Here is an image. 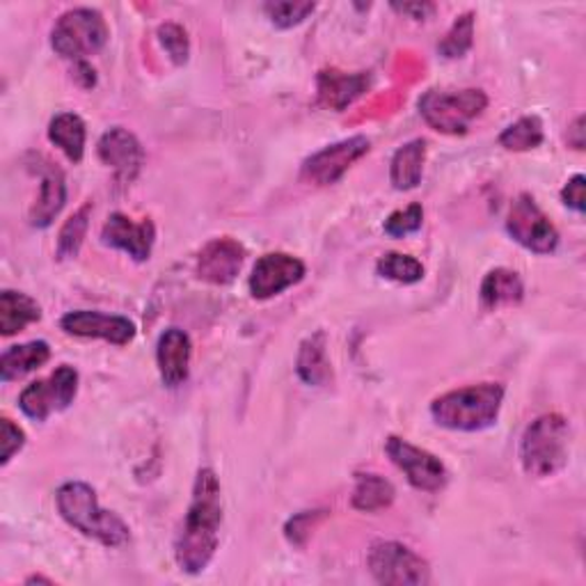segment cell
Segmentation results:
<instances>
[{
  "mask_svg": "<svg viewBox=\"0 0 586 586\" xmlns=\"http://www.w3.org/2000/svg\"><path fill=\"white\" fill-rule=\"evenodd\" d=\"M568 144L575 146V150H584V115H579L568 127Z\"/></svg>",
  "mask_w": 586,
  "mask_h": 586,
  "instance_id": "cell-39",
  "label": "cell"
},
{
  "mask_svg": "<svg viewBox=\"0 0 586 586\" xmlns=\"http://www.w3.org/2000/svg\"><path fill=\"white\" fill-rule=\"evenodd\" d=\"M392 8L397 12L410 17V19H415V21H424V19H428L435 12V6L433 3H403V6L394 3Z\"/></svg>",
  "mask_w": 586,
  "mask_h": 586,
  "instance_id": "cell-37",
  "label": "cell"
},
{
  "mask_svg": "<svg viewBox=\"0 0 586 586\" xmlns=\"http://www.w3.org/2000/svg\"><path fill=\"white\" fill-rule=\"evenodd\" d=\"M51 358V346L42 339L10 346L3 356H0V380L3 383H12L28 376L31 371L44 367Z\"/></svg>",
  "mask_w": 586,
  "mask_h": 586,
  "instance_id": "cell-23",
  "label": "cell"
},
{
  "mask_svg": "<svg viewBox=\"0 0 586 586\" xmlns=\"http://www.w3.org/2000/svg\"><path fill=\"white\" fill-rule=\"evenodd\" d=\"M246 248L237 239H214L202 248L197 257V278L216 286H225L237 280L243 269Z\"/></svg>",
  "mask_w": 586,
  "mask_h": 586,
  "instance_id": "cell-16",
  "label": "cell"
},
{
  "mask_svg": "<svg viewBox=\"0 0 586 586\" xmlns=\"http://www.w3.org/2000/svg\"><path fill=\"white\" fill-rule=\"evenodd\" d=\"M321 518H324V511H303V513H299V516H293V518L286 522V527H284V534H286L289 543H293V545H303V543L310 539V534H312V530H314V524H316Z\"/></svg>",
  "mask_w": 586,
  "mask_h": 586,
  "instance_id": "cell-34",
  "label": "cell"
},
{
  "mask_svg": "<svg viewBox=\"0 0 586 586\" xmlns=\"http://www.w3.org/2000/svg\"><path fill=\"white\" fill-rule=\"evenodd\" d=\"M314 10L316 3H310V0H275V3L263 6V12L280 31L301 25L310 14H314Z\"/></svg>",
  "mask_w": 586,
  "mask_h": 586,
  "instance_id": "cell-31",
  "label": "cell"
},
{
  "mask_svg": "<svg viewBox=\"0 0 586 586\" xmlns=\"http://www.w3.org/2000/svg\"><path fill=\"white\" fill-rule=\"evenodd\" d=\"M426 161V140L415 138L394 152L390 161V182L397 191H413L422 184Z\"/></svg>",
  "mask_w": 586,
  "mask_h": 586,
  "instance_id": "cell-22",
  "label": "cell"
},
{
  "mask_svg": "<svg viewBox=\"0 0 586 586\" xmlns=\"http://www.w3.org/2000/svg\"><path fill=\"white\" fill-rule=\"evenodd\" d=\"M48 140L61 150L72 163H80L85 154V122L76 112L55 115L48 124Z\"/></svg>",
  "mask_w": 586,
  "mask_h": 586,
  "instance_id": "cell-25",
  "label": "cell"
},
{
  "mask_svg": "<svg viewBox=\"0 0 586 586\" xmlns=\"http://www.w3.org/2000/svg\"><path fill=\"white\" fill-rule=\"evenodd\" d=\"M316 85L321 104L333 110H346L350 104L369 90L371 74L369 72L346 74L339 69H324L318 74Z\"/></svg>",
  "mask_w": 586,
  "mask_h": 586,
  "instance_id": "cell-18",
  "label": "cell"
},
{
  "mask_svg": "<svg viewBox=\"0 0 586 586\" xmlns=\"http://www.w3.org/2000/svg\"><path fill=\"white\" fill-rule=\"evenodd\" d=\"M78 394V371L69 365L57 367L48 378L35 380L19 394V408L33 422H46L53 413H63Z\"/></svg>",
  "mask_w": 586,
  "mask_h": 586,
  "instance_id": "cell-7",
  "label": "cell"
},
{
  "mask_svg": "<svg viewBox=\"0 0 586 586\" xmlns=\"http://www.w3.org/2000/svg\"><path fill=\"white\" fill-rule=\"evenodd\" d=\"M42 318V307L28 293L6 289L0 293V335L12 337Z\"/></svg>",
  "mask_w": 586,
  "mask_h": 586,
  "instance_id": "cell-21",
  "label": "cell"
},
{
  "mask_svg": "<svg viewBox=\"0 0 586 586\" xmlns=\"http://www.w3.org/2000/svg\"><path fill=\"white\" fill-rule=\"evenodd\" d=\"M479 299L486 310L520 305L524 299L522 278L511 269H492L481 282Z\"/></svg>",
  "mask_w": 586,
  "mask_h": 586,
  "instance_id": "cell-24",
  "label": "cell"
},
{
  "mask_svg": "<svg viewBox=\"0 0 586 586\" xmlns=\"http://www.w3.org/2000/svg\"><path fill=\"white\" fill-rule=\"evenodd\" d=\"M568 422L560 413L536 417L520 437V463L527 477L547 479L568 463Z\"/></svg>",
  "mask_w": 586,
  "mask_h": 586,
  "instance_id": "cell-4",
  "label": "cell"
},
{
  "mask_svg": "<svg viewBox=\"0 0 586 586\" xmlns=\"http://www.w3.org/2000/svg\"><path fill=\"white\" fill-rule=\"evenodd\" d=\"M65 202H67V184L63 170L53 165L51 161H44L40 195L31 209V225L37 229L51 227L57 214L65 209Z\"/></svg>",
  "mask_w": 586,
  "mask_h": 586,
  "instance_id": "cell-19",
  "label": "cell"
},
{
  "mask_svg": "<svg viewBox=\"0 0 586 586\" xmlns=\"http://www.w3.org/2000/svg\"><path fill=\"white\" fill-rule=\"evenodd\" d=\"M55 504L63 520L87 539H95L106 547L129 543V524L112 511L99 507L97 490L85 481H67L55 492Z\"/></svg>",
  "mask_w": 586,
  "mask_h": 586,
  "instance_id": "cell-2",
  "label": "cell"
},
{
  "mask_svg": "<svg viewBox=\"0 0 586 586\" xmlns=\"http://www.w3.org/2000/svg\"><path fill=\"white\" fill-rule=\"evenodd\" d=\"M507 231L518 246L534 254H552L560 246V231L530 193L513 199L507 216Z\"/></svg>",
  "mask_w": 586,
  "mask_h": 586,
  "instance_id": "cell-9",
  "label": "cell"
},
{
  "mask_svg": "<svg viewBox=\"0 0 586 586\" xmlns=\"http://www.w3.org/2000/svg\"><path fill=\"white\" fill-rule=\"evenodd\" d=\"M545 140L539 115H524L500 133V144L509 152H532Z\"/></svg>",
  "mask_w": 586,
  "mask_h": 586,
  "instance_id": "cell-27",
  "label": "cell"
},
{
  "mask_svg": "<svg viewBox=\"0 0 586 586\" xmlns=\"http://www.w3.org/2000/svg\"><path fill=\"white\" fill-rule=\"evenodd\" d=\"M90 214H93V202H87L63 225L61 234H57V257L63 261L78 257L87 227H90Z\"/></svg>",
  "mask_w": 586,
  "mask_h": 586,
  "instance_id": "cell-29",
  "label": "cell"
},
{
  "mask_svg": "<svg viewBox=\"0 0 586 586\" xmlns=\"http://www.w3.org/2000/svg\"><path fill=\"white\" fill-rule=\"evenodd\" d=\"M386 454L405 475L408 484L422 492H440L449 484L445 463L431 452L410 445L403 437L390 435L386 443Z\"/></svg>",
  "mask_w": 586,
  "mask_h": 586,
  "instance_id": "cell-10",
  "label": "cell"
},
{
  "mask_svg": "<svg viewBox=\"0 0 586 586\" xmlns=\"http://www.w3.org/2000/svg\"><path fill=\"white\" fill-rule=\"evenodd\" d=\"M473 44H475V14L465 12L454 21L443 42L437 44V51L440 55L447 57V61H458V57H463L473 48Z\"/></svg>",
  "mask_w": 586,
  "mask_h": 586,
  "instance_id": "cell-30",
  "label": "cell"
},
{
  "mask_svg": "<svg viewBox=\"0 0 586 586\" xmlns=\"http://www.w3.org/2000/svg\"><path fill=\"white\" fill-rule=\"evenodd\" d=\"M223 527V490L211 467H202L193 484L191 507L174 541V560L188 575H199L214 562Z\"/></svg>",
  "mask_w": 586,
  "mask_h": 586,
  "instance_id": "cell-1",
  "label": "cell"
},
{
  "mask_svg": "<svg viewBox=\"0 0 586 586\" xmlns=\"http://www.w3.org/2000/svg\"><path fill=\"white\" fill-rule=\"evenodd\" d=\"M0 445H3V454H0V465H8L14 454H19L25 445V433L19 428L10 417L0 420Z\"/></svg>",
  "mask_w": 586,
  "mask_h": 586,
  "instance_id": "cell-35",
  "label": "cell"
},
{
  "mask_svg": "<svg viewBox=\"0 0 586 586\" xmlns=\"http://www.w3.org/2000/svg\"><path fill=\"white\" fill-rule=\"evenodd\" d=\"M74 78L78 80V85L83 87V90H93V87L97 85V72H95V67L90 63H87V61L76 63Z\"/></svg>",
  "mask_w": 586,
  "mask_h": 586,
  "instance_id": "cell-38",
  "label": "cell"
},
{
  "mask_svg": "<svg viewBox=\"0 0 586 586\" xmlns=\"http://www.w3.org/2000/svg\"><path fill=\"white\" fill-rule=\"evenodd\" d=\"M326 348L328 344H326L324 330H316L301 344L299 358H296V371L303 383L314 386V388H324L333 380V367H330Z\"/></svg>",
  "mask_w": 586,
  "mask_h": 586,
  "instance_id": "cell-20",
  "label": "cell"
},
{
  "mask_svg": "<svg viewBox=\"0 0 586 586\" xmlns=\"http://www.w3.org/2000/svg\"><path fill=\"white\" fill-rule=\"evenodd\" d=\"M376 273L386 280L399 282V284H417L424 280V263L410 254L401 252H388L378 259Z\"/></svg>",
  "mask_w": 586,
  "mask_h": 586,
  "instance_id": "cell-28",
  "label": "cell"
},
{
  "mask_svg": "<svg viewBox=\"0 0 586 586\" xmlns=\"http://www.w3.org/2000/svg\"><path fill=\"white\" fill-rule=\"evenodd\" d=\"M397 497L394 486L380 475L373 473H358L356 475V490H354V507L365 513H376L388 509Z\"/></svg>",
  "mask_w": 586,
  "mask_h": 586,
  "instance_id": "cell-26",
  "label": "cell"
},
{
  "mask_svg": "<svg viewBox=\"0 0 586 586\" xmlns=\"http://www.w3.org/2000/svg\"><path fill=\"white\" fill-rule=\"evenodd\" d=\"M307 269L305 263L286 252H269L257 259V263L252 267L248 286L252 299L257 301H269L280 296L286 289L296 286L299 282H303Z\"/></svg>",
  "mask_w": 586,
  "mask_h": 586,
  "instance_id": "cell-12",
  "label": "cell"
},
{
  "mask_svg": "<svg viewBox=\"0 0 586 586\" xmlns=\"http://www.w3.org/2000/svg\"><path fill=\"white\" fill-rule=\"evenodd\" d=\"M108 37V23L99 10L74 8L55 21L51 31V46L65 61L83 63L87 55L99 53Z\"/></svg>",
  "mask_w": 586,
  "mask_h": 586,
  "instance_id": "cell-5",
  "label": "cell"
},
{
  "mask_svg": "<svg viewBox=\"0 0 586 586\" xmlns=\"http://www.w3.org/2000/svg\"><path fill=\"white\" fill-rule=\"evenodd\" d=\"M63 333L72 337L83 339H104L115 346H127L133 341L138 328L131 318L117 316V314H104L93 310H76L67 312L61 318Z\"/></svg>",
  "mask_w": 586,
  "mask_h": 586,
  "instance_id": "cell-13",
  "label": "cell"
},
{
  "mask_svg": "<svg viewBox=\"0 0 586 586\" xmlns=\"http://www.w3.org/2000/svg\"><path fill=\"white\" fill-rule=\"evenodd\" d=\"M371 150V142L365 135H354L339 142H333L324 150H318L303 163V180L316 186H330L337 184L348 167L367 156Z\"/></svg>",
  "mask_w": 586,
  "mask_h": 586,
  "instance_id": "cell-11",
  "label": "cell"
},
{
  "mask_svg": "<svg viewBox=\"0 0 586 586\" xmlns=\"http://www.w3.org/2000/svg\"><path fill=\"white\" fill-rule=\"evenodd\" d=\"M584 184H586V180H584V174H575V177H571L568 182H566V186H564V191H562V202L566 204V207L568 209H573V211H577V214H584V209H586V197H584Z\"/></svg>",
  "mask_w": 586,
  "mask_h": 586,
  "instance_id": "cell-36",
  "label": "cell"
},
{
  "mask_svg": "<svg viewBox=\"0 0 586 586\" xmlns=\"http://www.w3.org/2000/svg\"><path fill=\"white\" fill-rule=\"evenodd\" d=\"M193 344L182 328H167L156 344V365L165 388H180L191 373Z\"/></svg>",
  "mask_w": 586,
  "mask_h": 586,
  "instance_id": "cell-17",
  "label": "cell"
},
{
  "mask_svg": "<svg viewBox=\"0 0 586 586\" xmlns=\"http://www.w3.org/2000/svg\"><path fill=\"white\" fill-rule=\"evenodd\" d=\"M97 154L104 165L112 167L115 177L124 184H131L144 165V150L140 140L124 127L108 129L97 144Z\"/></svg>",
  "mask_w": 586,
  "mask_h": 586,
  "instance_id": "cell-15",
  "label": "cell"
},
{
  "mask_svg": "<svg viewBox=\"0 0 586 586\" xmlns=\"http://www.w3.org/2000/svg\"><path fill=\"white\" fill-rule=\"evenodd\" d=\"M488 97L481 90H428L420 99V112L426 124L440 133L463 135L477 117L486 110Z\"/></svg>",
  "mask_w": 586,
  "mask_h": 586,
  "instance_id": "cell-6",
  "label": "cell"
},
{
  "mask_svg": "<svg viewBox=\"0 0 586 586\" xmlns=\"http://www.w3.org/2000/svg\"><path fill=\"white\" fill-rule=\"evenodd\" d=\"M101 241L108 248L122 250L133 261H146L154 250L156 227L150 218H144L142 223H133L124 214H112L101 227Z\"/></svg>",
  "mask_w": 586,
  "mask_h": 586,
  "instance_id": "cell-14",
  "label": "cell"
},
{
  "mask_svg": "<svg viewBox=\"0 0 586 586\" xmlns=\"http://www.w3.org/2000/svg\"><path fill=\"white\" fill-rule=\"evenodd\" d=\"M424 223V209L422 204H410L405 209L394 211L388 220H386V234L392 239H403L408 234H415L422 229Z\"/></svg>",
  "mask_w": 586,
  "mask_h": 586,
  "instance_id": "cell-33",
  "label": "cell"
},
{
  "mask_svg": "<svg viewBox=\"0 0 586 586\" xmlns=\"http://www.w3.org/2000/svg\"><path fill=\"white\" fill-rule=\"evenodd\" d=\"M159 42L165 48V53L170 55V61L182 67L188 63V55H191V40L188 33L180 23H163L159 28Z\"/></svg>",
  "mask_w": 586,
  "mask_h": 586,
  "instance_id": "cell-32",
  "label": "cell"
},
{
  "mask_svg": "<svg viewBox=\"0 0 586 586\" xmlns=\"http://www.w3.org/2000/svg\"><path fill=\"white\" fill-rule=\"evenodd\" d=\"M369 571L376 582L392 586H422L431 582V568L422 556L397 541H378L369 550Z\"/></svg>",
  "mask_w": 586,
  "mask_h": 586,
  "instance_id": "cell-8",
  "label": "cell"
},
{
  "mask_svg": "<svg viewBox=\"0 0 586 586\" xmlns=\"http://www.w3.org/2000/svg\"><path fill=\"white\" fill-rule=\"evenodd\" d=\"M502 403V383H479L435 397L428 410L437 426L460 433H479L497 424Z\"/></svg>",
  "mask_w": 586,
  "mask_h": 586,
  "instance_id": "cell-3",
  "label": "cell"
}]
</instances>
